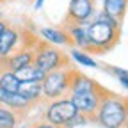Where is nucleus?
<instances>
[{
    "label": "nucleus",
    "mask_w": 128,
    "mask_h": 128,
    "mask_svg": "<svg viewBox=\"0 0 128 128\" xmlns=\"http://www.w3.org/2000/svg\"><path fill=\"white\" fill-rule=\"evenodd\" d=\"M89 55H102L114 50L121 39V23L112 20L105 12H94L92 20L87 23Z\"/></svg>",
    "instance_id": "1"
},
{
    "label": "nucleus",
    "mask_w": 128,
    "mask_h": 128,
    "mask_svg": "<svg viewBox=\"0 0 128 128\" xmlns=\"http://www.w3.org/2000/svg\"><path fill=\"white\" fill-rule=\"evenodd\" d=\"M92 123L102 128H126L128 126V100L126 96L107 91L96 108Z\"/></svg>",
    "instance_id": "2"
},
{
    "label": "nucleus",
    "mask_w": 128,
    "mask_h": 128,
    "mask_svg": "<svg viewBox=\"0 0 128 128\" xmlns=\"http://www.w3.org/2000/svg\"><path fill=\"white\" fill-rule=\"evenodd\" d=\"M43 121L50 123L57 128H73L76 124L87 123L86 118H82L78 114L76 107L71 103V100L68 96L46 102V107H44V112H43Z\"/></svg>",
    "instance_id": "3"
},
{
    "label": "nucleus",
    "mask_w": 128,
    "mask_h": 128,
    "mask_svg": "<svg viewBox=\"0 0 128 128\" xmlns=\"http://www.w3.org/2000/svg\"><path fill=\"white\" fill-rule=\"evenodd\" d=\"M32 66H36L43 73H50V71H57L64 68H71L73 64L70 60V55L64 50L43 39H38L34 48V57H32Z\"/></svg>",
    "instance_id": "4"
},
{
    "label": "nucleus",
    "mask_w": 128,
    "mask_h": 128,
    "mask_svg": "<svg viewBox=\"0 0 128 128\" xmlns=\"http://www.w3.org/2000/svg\"><path fill=\"white\" fill-rule=\"evenodd\" d=\"M73 73L75 68H64V70H57V71H50L46 73L43 82H41V89H43V100L52 102V100H59L68 96L70 92V86L73 80Z\"/></svg>",
    "instance_id": "5"
},
{
    "label": "nucleus",
    "mask_w": 128,
    "mask_h": 128,
    "mask_svg": "<svg viewBox=\"0 0 128 128\" xmlns=\"http://www.w3.org/2000/svg\"><path fill=\"white\" fill-rule=\"evenodd\" d=\"M108 89H105L103 86L100 87H96L92 91H80V92H70L68 94V98L71 100V103L76 107L78 110V114L86 118L87 123L94 119V114H96V108H98L100 105V100L103 98V94L107 92Z\"/></svg>",
    "instance_id": "6"
},
{
    "label": "nucleus",
    "mask_w": 128,
    "mask_h": 128,
    "mask_svg": "<svg viewBox=\"0 0 128 128\" xmlns=\"http://www.w3.org/2000/svg\"><path fill=\"white\" fill-rule=\"evenodd\" d=\"M96 0H70V6L64 16L62 27L70 25H84L92 20L96 12Z\"/></svg>",
    "instance_id": "7"
},
{
    "label": "nucleus",
    "mask_w": 128,
    "mask_h": 128,
    "mask_svg": "<svg viewBox=\"0 0 128 128\" xmlns=\"http://www.w3.org/2000/svg\"><path fill=\"white\" fill-rule=\"evenodd\" d=\"M25 32L27 30L22 28L20 25H14V23L7 25V28L4 30V34L0 36V60L6 59L7 55H11L12 52H16L23 44Z\"/></svg>",
    "instance_id": "8"
},
{
    "label": "nucleus",
    "mask_w": 128,
    "mask_h": 128,
    "mask_svg": "<svg viewBox=\"0 0 128 128\" xmlns=\"http://www.w3.org/2000/svg\"><path fill=\"white\" fill-rule=\"evenodd\" d=\"M0 105L9 108V110H12L20 119H23L28 112L34 108V105L28 103L27 100H23L18 92H6L2 89H0Z\"/></svg>",
    "instance_id": "9"
},
{
    "label": "nucleus",
    "mask_w": 128,
    "mask_h": 128,
    "mask_svg": "<svg viewBox=\"0 0 128 128\" xmlns=\"http://www.w3.org/2000/svg\"><path fill=\"white\" fill-rule=\"evenodd\" d=\"M39 39L50 43L54 46H68L73 48V41L68 36V32L64 28H55V27H43L39 30Z\"/></svg>",
    "instance_id": "10"
},
{
    "label": "nucleus",
    "mask_w": 128,
    "mask_h": 128,
    "mask_svg": "<svg viewBox=\"0 0 128 128\" xmlns=\"http://www.w3.org/2000/svg\"><path fill=\"white\" fill-rule=\"evenodd\" d=\"M18 94L22 96L23 100H27L32 105H39L44 103L43 100V89H41V82H20L18 87Z\"/></svg>",
    "instance_id": "11"
},
{
    "label": "nucleus",
    "mask_w": 128,
    "mask_h": 128,
    "mask_svg": "<svg viewBox=\"0 0 128 128\" xmlns=\"http://www.w3.org/2000/svg\"><path fill=\"white\" fill-rule=\"evenodd\" d=\"M68 32V36L73 41V48H78L87 54L89 50V38H87V23L84 25H70V27H62Z\"/></svg>",
    "instance_id": "12"
},
{
    "label": "nucleus",
    "mask_w": 128,
    "mask_h": 128,
    "mask_svg": "<svg viewBox=\"0 0 128 128\" xmlns=\"http://www.w3.org/2000/svg\"><path fill=\"white\" fill-rule=\"evenodd\" d=\"M102 4H103L102 12H105L107 16H110V18L116 20L118 23H121L124 20L128 0H102Z\"/></svg>",
    "instance_id": "13"
},
{
    "label": "nucleus",
    "mask_w": 128,
    "mask_h": 128,
    "mask_svg": "<svg viewBox=\"0 0 128 128\" xmlns=\"http://www.w3.org/2000/svg\"><path fill=\"white\" fill-rule=\"evenodd\" d=\"M46 73H43L41 70H38L36 66H25L18 71H14V76L18 78V82H43Z\"/></svg>",
    "instance_id": "14"
},
{
    "label": "nucleus",
    "mask_w": 128,
    "mask_h": 128,
    "mask_svg": "<svg viewBox=\"0 0 128 128\" xmlns=\"http://www.w3.org/2000/svg\"><path fill=\"white\" fill-rule=\"evenodd\" d=\"M22 119L14 114L12 110L0 105V128H16Z\"/></svg>",
    "instance_id": "15"
},
{
    "label": "nucleus",
    "mask_w": 128,
    "mask_h": 128,
    "mask_svg": "<svg viewBox=\"0 0 128 128\" xmlns=\"http://www.w3.org/2000/svg\"><path fill=\"white\" fill-rule=\"evenodd\" d=\"M70 55L76 60V64H82V66H87V68H100V64L96 62L89 54L78 50V48H71V50H70Z\"/></svg>",
    "instance_id": "16"
},
{
    "label": "nucleus",
    "mask_w": 128,
    "mask_h": 128,
    "mask_svg": "<svg viewBox=\"0 0 128 128\" xmlns=\"http://www.w3.org/2000/svg\"><path fill=\"white\" fill-rule=\"evenodd\" d=\"M103 70H105L107 73H110L112 76H116L119 82H121L123 89H128V73H126L124 68H118V66H103Z\"/></svg>",
    "instance_id": "17"
},
{
    "label": "nucleus",
    "mask_w": 128,
    "mask_h": 128,
    "mask_svg": "<svg viewBox=\"0 0 128 128\" xmlns=\"http://www.w3.org/2000/svg\"><path fill=\"white\" fill-rule=\"evenodd\" d=\"M32 128H57V126L46 123V121H43V119H39V121H36L34 124H32Z\"/></svg>",
    "instance_id": "18"
},
{
    "label": "nucleus",
    "mask_w": 128,
    "mask_h": 128,
    "mask_svg": "<svg viewBox=\"0 0 128 128\" xmlns=\"http://www.w3.org/2000/svg\"><path fill=\"white\" fill-rule=\"evenodd\" d=\"M7 25H9V22H4V20H0V36L4 34V30L7 28Z\"/></svg>",
    "instance_id": "19"
},
{
    "label": "nucleus",
    "mask_w": 128,
    "mask_h": 128,
    "mask_svg": "<svg viewBox=\"0 0 128 128\" xmlns=\"http://www.w3.org/2000/svg\"><path fill=\"white\" fill-rule=\"evenodd\" d=\"M43 4H44V0H36V2H34V9H41Z\"/></svg>",
    "instance_id": "20"
},
{
    "label": "nucleus",
    "mask_w": 128,
    "mask_h": 128,
    "mask_svg": "<svg viewBox=\"0 0 128 128\" xmlns=\"http://www.w3.org/2000/svg\"><path fill=\"white\" fill-rule=\"evenodd\" d=\"M2 18H4V12H2V11H0V20H2Z\"/></svg>",
    "instance_id": "21"
},
{
    "label": "nucleus",
    "mask_w": 128,
    "mask_h": 128,
    "mask_svg": "<svg viewBox=\"0 0 128 128\" xmlns=\"http://www.w3.org/2000/svg\"><path fill=\"white\" fill-rule=\"evenodd\" d=\"M0 4H6V0H0Z\"/></svg>",
    "instance_id": "22"
},
{
    "label": "nucleus",
    "mask_w": 128,
    "mask_h": 128,
    "mask_svg": "<svg viewBox=\"0 0 128 128\" xmlns=\"http://www.w3.org/2000/svg\"><path fill=\"white\" fill-rule=\"evenodd\" d=\"M6 2H11V0H6Z\"/></svg>",
    "instance_id": "23"
}]
</instances>
